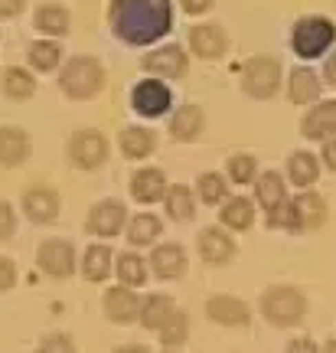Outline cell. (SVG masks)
I'll return each instance as SVG.
<instances>
[{"label":"cell","mask_w":336,"mask_h":353,"mask_svg":"<svg viewBox=\"0 0 336 353\" xmlns=\"http://www.w3.org/2000/svg\"><path fill=\"white\" fill-rule=\"evenodd\" d=\"M317 174H320V167H317V157L307 151H297L291 154V161H287V176L294 180V187H311L313 180H317Z\"/></svg>","instance_id":"obj_30"},{"label":"cell","mask_w":336,"mask_h":353,"mask_svg":"<svg viewBox=\"0 0 336 353\" xmlns=\"http://www.w3.org/2000/svg\"><path fill=\"white\" fill-rule=\"evenodd\" d=\"M157 334H160L163 350H176V347H183V343H187V337H189V317L183 314V311H174V314H170V321H167Z\"/></svg>","instance_id":"obj_32"},{"label":"cell","mask_w":336,"mask_h":353,"mask_svg":"<svg viewBox=\"0 0 336 353\" xmlns=\"http://www.w3.org/2000/svg\"><path fill=\"white\" fill-rule=\"evenodd\" d=\"M242 88L251 99H271L281 88V65L271 56H251L242 65Z\"/></svg>","instance_id":"obj_5"},{"label":"cell","mask_w":336,"mask_h":353,"mask_svg":"<svg viewBox=\"0 0 336 353\" xmlns=\"http://www.w3.org/2000/svg\"><path fill=\"white\" fill-rule=\"evenodd\" d=\"M200 255L209 265H225L232 255H235V242L225 236L222 229H202L200 232Z\"/></svg>","instance_id":"obj_18"},{"label":"cell","mask_w":336,"mask_h":353,"mask_svg":"<svg viewBox=\"0 0 336 353\" xmlns=\"http://www.w3.org/2000/svg\"><path fill=\"white\" fill-rule=\"evenodd\" d=\"M324 72H326V82H330V85H336V52L330 56V59H326Z\"/></svg>","instance_id":"obj_46"},{"label":"cell","mask_w":336,"mask_h":353,"mask_svg":"<svg viewBox=\"0 0 336 353\" xmlns=\"http://www.w3.org/2000/svg\"><path fill=\"white\" fill-rule=\"evenodd\" d=\"M284 353H320V350H317V343H313L311 337H297V341L287 343Z\"/></svg>","instance_id":"obj_44"},{"label":"cell","mask_w":336,"mask_h":353,"mask_svg":"<svg viewBox=\"0 0 336 353\" xmlns=\"http://www.w3.org/2000/svg\"><path fill=\"white\" fill-rule=\"evenodd\" d=\"M160 236V219L150 213H140L131 219V226H127V239L131 245H150V242H157Z\"/></svg>","instance_id":"obj_35"},{"label":"cell","mask_w":336,"mask_h":353,"mask_svg":"<svg viewBox=\"0 0 336 353\" xmlns=\"http://www.w3.org/2000/svg\"><path fill=\"white\" fill-rule=\"evenodd\" d=\"M206 314H209V321L222 324V327H245L251 321L249 304L242 301V298H232V294H216V298H209V301H206Z\"/></svg>","instance_id":"obj_12"},{"label":"cell","mask_w":336,"mask_h":353,"mask_svg":"<svg viewBox=\"0 0 336 353\" xmlns=\"http://www.w3.org/2000/svg\"><path fill=\"white\" fill-rule=\"evenodd\" d=\"M13 232H17V213L10 203L0 200V242H10Z\"/></svg>","instance_id":"obj_40"},{"label":"cell","mask_w":336,"mask_h":353,"mask_svg":"<svg viewBox=\"0 0 336 353\" xmlns=\"http://www.w3.org/2000/svg\"><path fill=\"white\" fill-rule=\"evenodd\" d=\"M222 223L229 229H249L255 223V203L245 196H235L222 206Z\"/></svg>","instance_id":"obj_33"},{"label":"cell","mask_w":336,"mask_h":353,"mask_svg":"<svg viewBox=\"0 0 336 353\" xmlns=\"http://www.w3.org/2000/svg\"><path fill=\"white\" fill-rule=\"evenodd\" d=\"M174 298H167V294H150V298H144V304H140V324L150 330H160L167 321H170V314H174Z\"/></svg>","instance_id":"obj_25"},{"label":"cell","mask_w":336,"mask_h":353,"mask_svg":"<svg viewBox=\"0 0 336 353\" xmlns=\"http://www.w3.org/2000/svg\"><path fill=\"white\" fill-rule=\"evenodd\" d=\"M26 7V0H0V20H13L20 17Z\"/></svg>","instance_id":"obj_42"},{"label":"cell","mask_w":336,"mask_h":353,"mask_svg":"<svg viewBox=\"0 0 336 353\" xmlns=\"http://www.w3.org/2000/svg\"><path fill=\"white\" fill-rule=\"evenodd\" d=\"M212 3H216V0H180V7H183L189 17H200V13L212 10Z\"/></svg>","instance_id":"obj_43"},{"label":"cell","mask_w":336,"mask_h":353,"mask_svg":"<svg viewBox=\"0 0 336 353\" xmlns=\"http://www.w3.org/2000/svg\"><path fill=\"white\" fill-rule=\"evenodd\" d=\"M23 213L30 223H52L63 213V200L52 187H30L23 190Z\"/></svg>","instance_id":"obj_11"},{"label":"cell","mask_w":336,"mask_h":353,"mask_svg":"<svg viewBox=\"0 0 336 353\" xmlns=\"http://www.w3.org/2000/svg\"><path fill=\"white\" fill-rule=\"evenodd\" d=\"M17 285V262L0 255V291H10Z\"/></svg>","instance_id":"obj_41"},{"label":"cell","mask_w":336,"mask_h":353,"mask_svg":"<svg viewBox=\"0 0 336 353\" xmlns=\"http://www.w3.org/2000/svg\"><path fill=\"white\" fill-rule=\"evenodd\" d=\"M255 196H258V203L264 206V213H268V210H274V206H281V203L287 200V196H284V180H281V174L268 170V174L258 176V183H255Z\"/></svg>","instance_id":"obj_28"},{"label":"cell","mask_w":336,"mask_h":353,"mask_svg":"<svg viewBox=\"0 0 336 353\" xmlns=\"http://www.w3.org/2000/svg\"><path fill=\"white\" fill-rule=\"evenodd\" d=\"M33 151L30 134L17 125H3L0 128V167H20L26 164V157Z\"/></svg>","instance_id":"obj_15"},{"label":"cell","mask_w":336,"mask_h":353,"mask_svg":"<svg viewBox=\"0 0 336 353\" xmlns=\"http://www.w3.org/2000/svg\"><path fill=\"white\" fill-rule=\"evenodd\" d=\"M225 46H229V39H225L222 26L200 23L189 30V50L200 59H219V56H225Z\"/></svg>","instance_id":"obj_13"},{"label":"cell","mask_w":336,"mask_h":353,"mask_svg":"<svg viewBox=\"0 0 336 353\" xmlns=\"http://www.w3.org/2000/svg\"><path fill=\"white\" fill-rule=\"evenodd\" d=\"M183 268H187V252H183V245H176V242H163V245H157L154 255H150V272L157 278H163V281L180 278Z\"/></svg>","instance_id":"obj_16"},{"label":"cell","mask_w":336,"mask_h":353,"mask_svg":"<svg viewBox=\"0 0 336 353\" xmlns=\"http://www.w3.org/2000/svg\"><path fill=\"white\" fill-rule=\"evenodd\" d=\"M85 229L98 239H114L125 229V203L118 200H101L95 203V210L88 213Z\"/></svg>","instance_id":"obj_9"},{"label":"cell","mask_w":336,"mask_h":353,"mask_svg":"<svg viewBox=\"0 0 336 353\" xmlns=\"http://www.w3.org/2000/svg\"><path fill=\"white\" fill-rule=\"evenodd\" d=\"M268 223L277 229H300V216H297V206L294 203H281V206H274L268 210Z\"/></svg>","instance_id":"obj_37"},{"label":"cell","mask_w":336,"mask_h":353,"mask_svg":"<svg viewBox=\"0 0 336 353\" xmlns=\"http://www.w3.org/2000/svg\"><path fill=\"white\" fill-rule=\"evenodd\" d=\"M140 304L137 301L134 288H127V285H118V288H108L101 294V307H105V317L114 321V324H131L140 317Z\"/></svg>","instance_id":"obj_10"},{"label":"cell","mask_w":336,"mask_h":353,"mask_svg":"<svg viewBox=\"0 0 336 353\" xmlns=\"http://www.w3.org/2000/svg\"><path fill=\"white\" fill-rule=\"evenodd\" d=\"M118 144H121V154H125L127 161H140V157L154 154L157 138H154V131H147V128H125Z\"/></svg>","instance_id":"obj_24"},{"label":"cell","mask_w":336,"mask_h":353,"mask_svg":"<svg viewBox=\"0 0 336 353\" xmlns=\"http://www.w3.org/2000/svg\"><path fill=\"white\" fill-rule=\"evenodd\" d=\"M202 125H206L202 108H196V105H183V108H176L174 118H170V138H174V141H193V138H200Z\"/></svg>","instance_id":"obj_21"},{"label":"cell","mask_w":336,"mask_h":353,"mask_svg":"<svg viewBox=\"0 0 336 353\" xmlns=\"http://www.w3.org/2000/svg\"><path fill=\"white\" fill-rule=\"evenodd\" d=\"M200 196H202V203H222L225 196H229V187H225V176L222 174H202L200 176Z\"/></svg>","instance_id":"obj_36"},{"label":"cell","mask_w":336,"mask_h":353,"mask_svg":"<svg viewBox=\"0 0 336 353\" xmlns=\"http://www.w3.org/2000/svg\"><path fill=\"white\" fill-rule=\"evenodd\" d=\"M144 69L154 72V79H180L187 72V52L183 46H160V50L147 52Z\"/></svg>","instance_id":"obj_14"},{"label":"cell","mask_w":336,"mask_h":353,"mask_svg":"<svg viewBox=\"0 0 336 353\" xmlns=\"http://www.w3.org/2000/svg\"><path fill=\"white\" fill-rule=\"evenodd\" d=\"M101 85H105V69L95 56H72L59 72V88L75 101L95 99Z\"/></svg>","instance_id":"obj_2"},{"label":"cell","mask_w":336,"mask_h":353,"mask_svg":"<svg viewBox=\"0 0 336 353\" xmlns=\"http://www.w3.org/2000/svg\"><path fill=\"white\" fill-rule=\"evenodd\" d=\"M333 43H336V26L326 17H304L294 26V33H291V46L304 59H320Z\"/></svg>","instance_id":"obj_4"},{"label":"cell","mask_w":336,"mask_h":353,"mask_svg":"<svg viewBox=\"0 0 336 353\" xmlns=\"http://www.w3.org/2000/svg\"><path fill=\"white\" fill-rule=\"evenodd\" d=\"M82 275H85L88 281H105V278L112 275V249L101 245V242L88 245L85 259H82Z\"/></svg>","instance_id":"obj_26"},{"label":"cell","mask_w":336,"mask_h":353,"mask_svg":"<svg viewBox=\"0 0 336 353\" xmlns=\"http://www.w3.org/2000/svg\"><path fill=\"white\" fill-rule=\"evenodd\" d=\"M36 353H75V343L69 334H63V330H52V334H46L43 341H39Z\"/></svg>","instance_id":"obj_39"},{"label":"cell","mask_w":336,"mask_h":353,"mask_svg":"<svg viewBox=\"0 0 336 353\" xmlns=\"http://www.w3.org/2000/svg\"><path fill=\"white\" fill-rule=\"evenodd\" d=\"M163 190H167V176L157 167H144L131 176V196L140 203H157L163 196Z\"/></svg>","instance_id":"obj_19"},{"label":"cell","mask_w":336,"mask_h":353,"mask_svg":"<svg viewBox=\"0 0 336 353\" xmlns=\"http://www.w3.org/2000/svg\"><path fill=\"white\" fill-rule=\"evenodd\" d=\"M262 314L274 327H294L307 314V301L297 288L291 285H274L262 294Z\"/></svg>","instance_id":"obj_3"},{"label":"cell","mask_w":336,"mask_h":353,"mask_svg":"<svg viewBox=\"0 0 336 353\" xmlns=\"http://www.w3.org/2000/svg\"><path fill=\"white\" fill-rule=\"evenodd\" d=\"M167 213H170V219H176V223H187V219H193V213H196V203H193V193H189V187H170L167 190Z\"/></svg>","instance_id":"obj_31"},{"label":"cell","mask_w":336,"mask_h":353,"mask_svg":"<svg viewBox=\"0 0 336 353\" xmlns=\"http://www.w3.org/2000/svg\"><path fill=\"white\" fill-rule=\"evenodd\" d=\"M108 26L127 46H150L174 30L170 0H112Z\"/></svg>","instance_id":"obj_1"},{"label":"cell","mask_w":336,"mask_h":353,"mask_svg":"<svg viewBox=\"0 0 336 353\" xmlns=\"http://www.w3.org/2000/svg\"><path fill=\"white\" fill-rule=\"evenodd\" d=\"M287 99L294 105H307V101L320 99V79L311 65H297L291 79H287Z\"/></svg>","instance_id":"obj_20"},{"label":"cell","mask_w":336,"mask_h":353,"mask_svg":"<svg viewBox=\"0 0 336 353\" xmlns=\"http://www.w3.org/2000/svg\"><path fill=\"white\" fill-rule=\"evenodd\" d=\"M36 265L46 278H56V281H65V278L75 275V249L72 242L65 239H46L36 249Z\"/></svg>","instance_id":"obj_7"},{"label":"cell","mask_w":336,"mask_h":353,"mask_svg":"<svg viewBox=\"0 0 336 353\" xmlns=\"http://www.w3.org/2000/svg\"><path fill=\"white\" fill-rule=\"evenodd\" d=\"M33 26L46 37H65L69 33V10L59 3H43L33 13Z\"/></svg>","instance_id":"obj_23"},{"label":"cell","mask_w":336,"mask_h":353,"mask_svg":"<svg viewBox=\"0 0 336 353\" xmlns=\"http://www.w3.org/2000/svg\"><path fill=\"white\" fill-rule=\"evenodd\" d=\"M69 161L78 170H95L108 161V141L95 128H82L69 138Z\"/></svg>","instance_id":"obj_6"},{"label":"cell","mask_w":336,"mask_h":353,"mask_svg":"<svg viewBox=\"0 0 336 353\" xmlns=\"http://www.w3.org/2000/svg\"><path fill=\"white\" fill-rule=\"evenodd\" d=\"M114 353H150L144 343H125V347H118Z\"/></svg>","instance_id":"obj_47"},{"label":"cell","mask_w":336,"mask_h":353,"mask_svg":"<svg viewBox=\"0 0 336 353\" xmlns=\"http://www.w3.org/2000/svg\"><path fill=\"white\" fill-rule=\"evenodd\" d=\"M26 59H30V65H33L36 72H52V69L59 65V59H63V46L52 43V39H36V43H30Z\"/></svg>","instance_id":"obj_27"},{"label":"cell","mask_w":336,"mask_h":353,"mask_svg":"<svg viewBox=\"0 0 336 353\" xmlns=\"http://www.w3.org/2000/svg\"><path fill=\"white\" fill-rule=\"evenodd\" d=\"M118 278L125 281L127 288L147 285V262L134 252H121V259H118Z\"/></svg>","instance_id":"obj_34"},{"label":"cell","mask_w":336,"mask_h":353,"mask_svg":"<svg viewBox=\"0 0 336 353\" xmlns=\"http://www.w3.org/2000/svg\"><path fill=\"white\" fill-rule=\"evenodd\" d=\"M297 216H300V229H320L326 223V206L317 193H300L297 200Z\"/></svg>","instance_id":"obj_29"},{"label":"cell","mask_w":336,"mask_h":353,"mask_svg":"<svg viewBox=\"0 0 336 353\" xmlns=\"http://www.w3.org/2000/svg\"><path fill=\"white\" fill-rule=\"evenodd\" d=\"M229 176H232L235 183H251V180H255V157L235 154V157L229 161Z\"/></svg>","instance_id":"obj_38"},{"label":"cell","mask_w":336,"mask_h":353,"mask_svg":"<svg viewBox=\"0 0 336 353\" xmlns=\"http://www.w3.org/2000/svg\"><path fill=\"white\" fill-rule=\"evenodd\" d=\"M324 164L330 167V170H336V138L326 141V148H324Z\"/></svg>","instance_id":"obj_45"},{"label":"cell","mask_w":336,"mask_h":353,"mask_svg":"<svg viewBox=\"0 0 336 353\" xmlns=\"http://www.w3.org/2000/svg\"><path fill=\"white\" fill-rule=\"evenodd\" d=\"M324 353H336V341H330V343H326V347H324Z\"/></svg>","instance_id":"obj_48"},{"label":"cell","mask_w":336,"mask_h":353,"mask_svg":"<svg viewBox=\"0 0 336 353\" xmlns=\"http://www.w3.org/2000/svg\"><path fill=\"white\" fill-rule=\"evenodd\" d=\"M170 88L163 85L160 79H147V82H137L131 92V108L144 118H160L170 108Z\"/></svg>","instance_id":"obj_8"},{"label":"cell","mask_w":336,"mask_h":353,"mask_svg":"<svg viewBox=\"0 0 336 353\" xmlns=\"http://www.w3.org/2000/svg\"><path fill=\"white\" fill-rule=\"evenodd\" d=\"M304 134L313 141L336 138V99L313 105L311 112H307V118H304Z\"/></svg>","instance_id":"obj_17"},{"label":"cell","mask_w":336,"mask_h":353,"mask_svg":"<svg viewBox=\"0 0 336 353\" xmlns=\"http://www.w3.org/2000/svg\"><path fill=\"white\" fill-rule=\"evenodd\" d=\"M0 88H3L7 99L26 101V99H33V92H36V79H33V72H26L23 65H10L0 76Z\"/></svg>","instance_id":"obj_22"}]
</instances>
